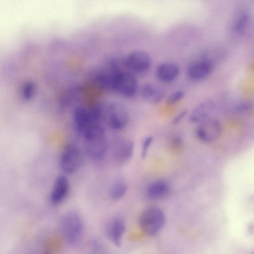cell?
Masks as SVG:
<instances>
[{
	"mask_svg": "<svg viewBox=\"0 0 254 254\" xmlns=\"http://www.w3.org/2000/svg\"><path fill=\"white\" fill-rule=\"evenodd\" d=\"M104 120V105H97L90 108L78 106L73 112L76 128L82 136L97 127Z\"/></svg>",
	"mask_w": 254,
	"mask_h": 254,
	"instance_id": "obj_1",
	"label": "cell"
},
{
	"mask_svg": "<svg viewBox=\"0 0 254 254\" xmlns=\"http://www.w3.org/2000/svg\"><path fill=\"white\" fill-rule=\"evenodd\" d=\"M82 162L80 150L75 145L69 144L64 147L60 158V166L65 174L71 175L76 172Z\"/></svg>",
	"mask_w": 254,
	"mask_h": 254,
	"instance_id": "obj_8",
	"label": "cell"
},
{
	"mask_svg": "<svg viewBox=\"0 0 254 254\" xmlns=\"http://www.w3.org/2000/svg\"><path fill=\"white\" fill-rule=\"evenodd\" d=\"M165 223V216L163 210L154 206L145 208L139 218L141 230L146 235L153 236L159 232Z\"/></svg>",
	"mask_w": 254,
	"mask_h": 254,
	"instance_id": "obj_3",
	"label": "cell"
},
{
	"mask_svg": "<svg viewBox=\"0 0 254 254\" xmlns=\"http://www.w3.org/2000/svg\"><path fill=\"white\" fill-rule=\"evenodd\" d=\"M60 246V241L57 237L50 238L44 248V254H55Z\"/></svg>",
	"mask_w": 254,
	"mask_h": 254,
	"instance_id": "obj_20",
	"label": "cell"
},
{
	"mask_svg": "<svg viewBox=\"0 0 254 254\" xmlns=\"http://www.w3.org/2000/svg\"><path fill=\"white\" fill-rule=\"evenodd\" d=\"M123 63L127 70L136 75L147 72L150 67L151 60L150 55L145 51L134 50L126 55Z\"/></svg>",
	"mask_w": 254,
	"mask_h": 254,
	"instance_id": "obj_7",
	"label": "cell"
},
{
	"mask_svg": "<svg viewBox=\"0 0 254 254\" xmlns=\"http://www.w3.org/2000/svg\"><path fill=\"white\" fill-rule=\"evenodd\" d=\"M185 93L183 90L176 91L170 94L166 99V103L172 104L181 100L184 96Z\"/></svg>",
	"mask_w": 254,
	"mask_h": 254,
	"instance_id": "obj_21",
	"label": "cell"
},
{
	"mask_svg": "<svg viewBox=\"0 0 254 254\" xmlns=\"http://www.w3.org/2000/svg\"><path fill=\"white\" fill-rule=\"evenodd\" d=\"M215 107L214 102L211 99L205 100L199 103L193 109L190 116L191 123L202 122L213 111Z\"/></svg>",
	"mask_w": 254,
	"mask_h": 254,
	"instance_id": "obj_16",
	"label": "cell"
},
{
	"mask_svg": "<svg viewBox=\"0 0 254 254\" xmlns=\"http://www.w3.org/2000/svg\"><path fill=\"white\" fill-rule=\"evenodd\" d=\"M153 140V137L151 136L146 137L143 140L142 143L141 157L144 158L147 154L148 148H149Z\"/></svg>",
	"mask_w": 254,
	"mask_h": 254,
	"instance_id": "obj_22",
	"label": "cell"
},
{
	"mask_svg": "<svg viewBox=\"0 0 254 254\" xmlns=\"http://www.w3.org/2000/svg\"><path fill=\"white\" fill-rule=\"evenodd\" d=\"M249 19V14L245 10H240L234 17L232 24L233 30L238 34H243L246 31Z\"/></svg>",
	"mask_w": 254,
	"mask_h": 254,
	"instance_id": "obj_19",
	"label": "cell"
},
{
	"mask_svg": "<svg viewBox=\"0 0 254 254\" xmlns=\"http://www.w3.org/2000/svg\"><path fill=\"white\" fill-rule=\"evenodd\" d=\"M138 88L136 75L128 70L120 69L113 75L111 90L125 98H132Z\"/></svg>",
	"mask_w": 254,
	"mask_h": 254,
	"instance_id": "obj_2",
	"label": "cell"
},
{
	"mask_svg": "<svg viewBox=\"0 0 254 254\" xmlns=\"http://www.w3.org/2000/svg\"><path fill=\"white\" fill-rule=\"evenodd\" d=\"M85 151L89 156L99 159L105 154L108 147L103 126H99L83 136Z\"/></svg>",
	"mask_w": 254,
	"mask_h": 254,
	"instance_id": "obj_5",
	"label": "cell"
},
{
	"mask_svg": "<svg viewBox=\"0 0 254 254\" xmlns=\"http://www.w3.org/2000/svg\"><path fill=\"white\" fill-rule=\"evenodd\" d=\"M134 148V143L132 140L126 138H118L112 144V157L118 164H125L131 158Z\"/></svg>",
	"mask_w": 254,
	"mask_h": 254,
	"instance_id": "obj_10",
	"label": "cell"
},
{
	"mask_svg": "<svg viewBox=\"0 0 254 254\" xmlns=\"http://www.w3.org/2000/svg\"><path fill=\"white\" fill-rule=\"evenodd\" d=\"M201 122L196 129V135L199 139L205 143L216 141L221 134L220 123L213 119H206Z\"/></svg>",
	"mask_w": 254,
	"mask_h": 254,
	"instance_id": "obj_9",
	"label": "cell"
},
{
	"mask_svg": "<svg viewBox=\"0 0 254 254\" xmlns=\"http://www.w3.org/2000/svg\"><path fill=\"white\" fill-rule=\"evenodd\" d=\"M62 231L65 241L74 245L80 239L83 232V219L78 212L70 211L65 213L61 222Z\"/></svg>",
	"mask_w": 254,
	"mask_h": 254,
	"instance_id": "obj_4",
	"label": "cell"
},
{
	"mask_svg": "<svg viewBox=\"0 0 254 254\" xmlns=\"http://www.w3.org/2000/svg\"><path fill=\"white\" fill-rule=\"evenodd\" d=\"M180 72V66L176 63L165 62L158 65L155 75L159 81L163 82H170L177 78Z\"/></svg>",
	"mask_w": 254,
	"mask_h": 254,
	"instance_id": "obj_12",
	"label": "cell"
},
{
	"mask_svg": "<svg viewBox=\"0 0 254 254\" xmlns=\"http://www.w3.org/2000/svg\"><path fill=\"white\" fill-rule=\"evenodd\" d=\"M104 119L112 129L120 130L127 125L129 115L127 108L123 104L112 102L104 105Z\"/></svg>",
	"mask_w": 254,
	"mask_h": 254,
	"instance_id": "obj_6",
	"label": "cell"
},
{
	"mask_svg": "<svg viewBox=\"0 0 254 254\" xmlns=\"http://www.w3.org/2000/svg\"><path fill=\"white\" fill-rule=\"evenodd\" d=\"M169 190V186L164 180H157L151 183L147 188L146 193L153 199H160L165 196Z\"/></svg>",
	"mask_w": 254,
	"mask_h": 254,
	"instance_id": "obj_17",
	"label": "cell"
},
{
	"mask_svg": "<svg viewBox=\"0 0 254 254\" xmlns=\"http://www.w3.org/2000/svg\"><path fill=\"white\" fill-rule=\"evenodd\" d=\"M128 189L127 182L122 178L115 180L112 184L110 190V197L115 200H118L123 197L127 192Z\"/></svg>",
	"mask_w": 254,
	"mask_h": 254,
	"instance_id": "obj_18",
	"label": "cell"
},
{
	"mask_svg": "<svg viewBox=\"0 0 254 254\" xmlns=\"http://www.w3.org/2000/svg\"><path fill=\"white\" fill-rule=\"evenodd\" d=\"M125 229L124 220L121 217L117 216L111 220L108 224L106 233L112 242L116 246H120Z\"/></svg>",
	"mask_w": 254,
	"mask_h": 254,
	"instance_id": "obj_13",
	"label": "cell"
},
{
	"mask_svg": "<svg viewBox=\"0 0 254 254\" xmlns=\"http://www.w3.org/2000/svg\"><path fill=\"white\" fill-rule=\"evenodd\" d=\"M251 105L248 102H242L239 104L236 108L237 111L244 112L247 111L250 108Z\"/></svg>",
	"mask_w": 254,
	"mask_h": 254,
	"instance_id": "obj_23",
	"label": "cell"
},
{
	"mask_svg": "<svg viewBox=\"0 0 254 254\" xmlns=\"http://www.w3.org/2000/svg\"><path fill=\"white\" fill-rule=\"evenodd\" d=\"M140 93L146 102L151 104L160 102L165 94V91L161 87L151 83H145L142 85Z\"/></svg>",
	"mask_w": 254,
	"mask_h": 254,
	"instance_id": "obj_15",
	"label": "cell"
},
{
	"mask_svg": "<svg viewBox=\"0 0 254 254\" xmlns=\"http://www.w3.org/2000/svg\"><path fill=\"white\" fill-rule=\"evenodd\" d=\"M187 112L186 111H184L182 112L179 115L176 117V118L173 120L174 124H177L179 122H180L185 116Z\"/></svg>",
	"mask_w": 254,
	"mask_h": 254,
	"instance_id": "obj_24",
	"label": "cell"
},
{
	"mask_svg": "<svg viewBox=\"0 0 254 254\" xmlns=\"http://www.w3.org/2000/svg\"><path fill=\"white\" fill-rule=\"evenodd\" d=\"M213 68V63L209 59L202 58L192 63L187 69V75L191 80L197 81L207 77Z\"/></svg>",
	"mask_w": 254,
	"mask_h": 254,
	"instance_id": "obj_11",
	"label": "cell"
},
{
	"mask_svg": "<svg viewBox=\"0 0 254 254\" xmlns=\"http://www.w3.org/2000/svg\"><path fill=\"white\" fill-rule=\"evenodd\" d=\"M69 188L67 178L64 175L59 176L53 186L50 199L54 204H59L64 200L67 196Z\"/></svg>",
	"mask_w": 254,
	"mask_h": 254,
	"instance_id": "obj_14",
	"label": "cell"
}]
</instances>
